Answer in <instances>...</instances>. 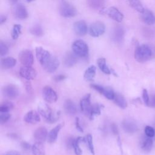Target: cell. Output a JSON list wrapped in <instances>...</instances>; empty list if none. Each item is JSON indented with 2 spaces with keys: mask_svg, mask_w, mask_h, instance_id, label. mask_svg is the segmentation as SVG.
Masks as SVG:
<instances>
[{
  "mask_svg": "<svg viewBox=\"0 0 155 155\" xmlns=\"http://www.w3.org/2000/svg\"><path fill=\"white\" fill-rule=\"evenodd\" d=\"M36 56L42 68L48 73H53L59 66V60L41 47L36 48Z\"/></svg>",
  "mask_w": 155,
  "mask_h": 155,
  "instance_id": "6da1fadb",
  "label": "cell"
},
{
  "mask_svg": "<svg viewBox=\"0 0 155 155\" xmlns=\"http://www.w3.org/2000/svg\"><path fill=\"white\" fill-rule=\"evenodd\" d=\"M154 54L152 48L147 44H142L136 47L134 51V58L139 62H145L151 59Z\"/></svg>",
  "mask_w": 155,
  "mask_h": 155,
  "instance_id": "7a4b0ae2",
  "label": "cell"
},
{
  "mask_svg": "<svg viewBox=\"0 0 155 155\" xmlns=\"http://www.w3.org/2000/svg\"><path fill=\"white\" fill-rule=\"evenodd\" d=\"M73 52L78 57L86 58L88 54V46L83 40L74 41L71 45Z\"/></svg>",
  "mask_w": 155,
  "mask_h": 155,
  "instance_id": "3957f363",
  "label": "cell"
},
{
  "mask_svg": "<svg viewBox=\"0 0 155 155\" xmlns=\"http://www.w3.org/2000/svg\"><path fill=\"white\" fill-rule=\"evenodd\" d=\"M59 12L64 18H71L74 16L77 11L75 7L67 0H61L59 6Z\"/></svg>",
  "mask_w": 155,
  "mask_h": 155,
  "instance_id": "277c9868",
  "label": "cell"
},
{
  "mask_svg": "<svg viewBox=\"0 0 155 155\" xmlns=\"http://www.w3.org/2000/svg\"><path fill=\"white\" fill-rule=\"evenodd\" d=\"M100 13L102 15H107L114 21L120 22L123 18V14L115 7H110L108 8H102L100 10Z\"/></svg>",
  "mask_w": 155,
  "mask_h": 155,
  "instance_id": "5b68a950",
  "label": "cell"
},
{
  "mask_svg": "<svg viewBox=\"0 0 155 155\" xmlns=\"http://www.w3.org/2000/svg\"><path fill=\"white\" fill-rule=\"evenodd\" d=\"M19 59L23 66H32L34 61L32 52L27 49L24 50L19 53Z\"/></svg>",
  "mask_w": 155,
  "mask_h": 155,
  "instance_id": "8992f818",
  "label": "cell"
},
{
  "mask_svg": "<svg viewBox=\"0 0 155 155\" xmlns=\"http://www.w3.org/2000/svg\"><path fill=\"white\" fill-rule=\"evenodd\" d=\"M91 87L104 95L108 100H113L115 93L112 88L110 87H103L98 84H91Z\"/></svg>",
  "mask_w": 155,
  "mask_h": 155,
  "instance_id": "52a82bcc",
  "label": "cell"
},
{
  "mask_svg": "<svg viewBox=\"0 0 155 155\" xmlns=\"http://www.w3.org/2000/svg\"><path fill=\"white\" fill-rule=\"evenodd\" d=\"M3 95L10 99L16 98L19 95V89L17 86L13 84H9L4 86L2 88Z\"/></svg>",
  "mask_w": 155,
  "mask_h": 155,
  "instance_id": "ba28073f",
  "label": "cell"
},
{
  "mask_svg": "<svg viewBox=\"0 0 155 155\" xmlns=\"http://www.w3.org/2000/svg\"><path fill=\"white\" fill-rule=\"evenodd\" d=\"M105 27L103 22L97 21L93 23L90 27V35L93 37H98L104 33Z\"/></svg>",
  "mask_w": 155,
  "mask_h": 155,
  "instance_id": "9c48e42d",
  "label": "cell"
},
{
  "mask_svg": "<svg viewBox=\"0 0 155 155\" xmlns=\"http://www.w3.org/2000/svg\"><path fill=\"white\" fill-rule=\"evenodd\" d=\"M42 96L44 99L48 103H54L58 99L56 93L50 86H45L43 88Z\"/></svg>",
  "mask_w": 155,
  "mask_h": 155,
  "instance_id": "30bf717a",
  "label": "cell"
},
{
  "mask_svg": "<svg viewBox=\"0 0 155 155\" xmlns=\"http://www.w3.org/2000/svg\"><path fill=\"white\" fill-rule=\"evenodd\" d=\"M21 77L27 80H32L36 76L37 73L31 66H22L19 70Z\"/></svg>",
  "mask_w": 155,
  "mask_h": 155,
  "instance_id": "8fae6325",
  "label": "cell"
},
{
  "mask_svg": "<svg viewBox=\"0 0 155 155\" xmlns=\"http://www.w3.org/2000/svg\"><path fill=\"white\" fill-rule=\"evenodd\" d=\"M91 95L90 94H85L80 101V107L82 113L87 116H89L93 104L91 103Z\"/></svg>",
  "mask_w": 155,
  "mask_h": 155,
  "instance_id": "7c38bea8",
  "label": "cell"
},
{
  "mask_svg": "<svg viewBox=\"0 0 155 155\" xmlns=\"http://www.w3.org/2000/svg\"><path fill=\"white\" fill-rule=\"evenodd\" d=\"M122 127L125 132L130 134L134 133L138 130L136 123L131 119H125L122 122Z\"/></svg>",
  "mask_w": 155,
  "mask_h": 155,
  "instance_id": "4fadbf2b",
  "label": "cell"
},
{
  "mask_svg": "<svg viewBox=\"0 0 155 155\" xmlns=\"http://www.w3.org/2000/svg\"><path fill=\"white\" fill-rule=\"evenodd\" d=\"M39 113L48 122L52 116L53 112L51 108L45 103H41L38 105Z\"/></svg>",
  "mask_w": 155,
  "mask_h": 155,
  "instance_id": "5bb4252c",
  "label": "cell"
},
{
  "mask_svg": "<svg viewBox=\"0 0 155 155\" xmlns=\"http://www.w3.org/2000/svg\"><path fill=\"white\" fill-rule=\"evenodd\" d=\"M40 116L39 113L35 110H30L28 111L24 116V120L31 124H36L40 121Z\"/></svg>",
  "mask_w": 155,
  "mask_h": 155,
  "instance_id": "9a60e30c",
  "label": "cell"
},
{
  "mask_svg": "<svg viewBox=\"0 0 155 155\" xmlns=\"http://www.w3.org/2000/svg\"><path fill=\"white\" fill-rule=\"evenodd\" d=\"M73 28L74 32L79 36H82L86 35L87 32V25L84 21H78L74 24Z\"/></svg>",
  "mask_w": 155,
  "mask_h": 155,
  "instance_id": "2e32d148",
  "label": "cell"
},
{
  "mask_svg": "<svg viewBox=\"0 0 155 155\" xmlns=\"http://www.w3.org/2000/svg\"><path fill=\"white\" fill-rule=\"evenodd\" d=\"M48 133L45 127H39L34 132V137L36 142L43 143L47 139Z\"/></svg>",
  "mask_w": 155,
  "mask_h": 155,
  "instance_id": "e0dca14e",
  "label": "cell"
},
{
  "mask_svg": "<svg viewBox=\"0 0 155 155\" xmlns=\"http://www.w3.org/2000/svg\"><path fill=\"white\" fill-rule=\"evenodd\" d=\"M14 15L15 17L19 19H25L28 17V12L24 5L18 4L14 8Z\"/></svg>",
  "mask_w": 155,
  "mask_h": 155,
  "instance_id": "ac0fdd59",
  "label": "cell"
},
{
  "mask_svg": "<svg viewBox=\"0 0 155 155\" xmlns=\"http://www.w3.org/2000/svg\"><path fill=\"white\" fill-rule=\"evenodd\" d=\"M153 139L151 137L148 136H143L140 142V146L142 150L145 153H149L151 151L153 148Z\"/></svg>",
  "mask_w": 155,
  "mask_h": 155,
  "instance_id": "d6986e66",
  "label": "cell"
},
{
  "mask_svg": "<svg viewBox=\"0 0 155 155\" xmlns=\"http://www.w3.org/2000/svg\"><path fill=\"white\" fill-rule=\"evenodd\" d=\"M63 126H64V123L59 124L49 131V133H48L47 139V141L49 143H53L56 141V140L57 139L59 132L60 131L61 129Z\"/></svg>",
  "mask_w": 155,
  "mask_h": 155,
  "instance_id": "ffe728a7",
  "label": "cell"
},
{
  "mask_svg": "<svg viewBox=\"0 0 155 155\" xmlns=\"http://www.w3.org/2000/svg\"><path fill=\"white\" fill-rule=\"evenodd\" d=\"M77 56L71 52H68L66 53L64 58V64L67 67H71L77 63Z\"/></svg>",
  "mask_w": 155,
  "mask_h": 155,
  "instance_id": "44dd1931",
  "label": "cell"
},
{
  "mask_svg": "<svg viewBox=\"0 0 155 155\" xmlns=\"http://www.w3.org/2000/svg\"><path fill=\"white\" fill-rule=\"evenodd\" d=\"M142 19L144 23L147 25H151L155 23V16L154 14L149 10H145L142 13Z\"/></svg>",
  "mask_w": 155,
  "mask_h": 155,
  "instance_id": "7402d4cb",
  "label": "cell"
},
{
  "mask_svg": "<svg viewBox=\"0 0 155 155\" xmlns=\"http://www.w3.org/2000/svg\"><path fill=\"white\" fill-rule=\"evenodd\" d=\"M64 108L65 111L68 114L74 115L77 113L76 105L71 99H67L64 102Z\"/></svg>",
  "mask_w": 155,
  "mask_h": 155,
  "instance_id": "603a6c76",
  "label": "cell"
},
{
  "mask_svg": "<svg viewBox=\"0 0 155 155\" xmlns=\"http://www.w3.org/2000/svg\"><path fill=\"white\" fill-rule=\"evenodd\" d=\"M125 31L123 28L121 27H117L114 28L113 33V39L117 43H120L124 39Z\"/></svg>",
  "mask_w": 155,
  "mask_h": 155,
  "instance_id": "cb8c5ba5",
  "label": "cell"
},
{
  "mask_svg": "<svg viewBox=\"0 0 155 155\" xmlns=\"http://www.w3.org/2000/svg\"><path fill=\"white\" fill-rule=\"evenodd\" d=\"M16 64V60L12 57H7L1 59V65L3 69H9L14 66Z\"/></svg>",
  "mask_w": 155,
  "mask_h": 155,
  "instance_id": "d4e9b609",
  "label": "cell"
},
{
  "mask_svg": "<svg viewBox=\"0 0 155 155\" xmlns=\"http://www.w3.org/2000/svg\"><path fill=\"white\" fill-rule=\"evenodd\" d=\"M31 149L33 155H45V149L42 143L36 142L31 146Z\"/></svg>",
  "mask_w": 155,
  "mask_h": 155,
  "instance_id": "484cf974",
  "label": "cell"
},
{
  "mask_svg": "<svg viewBox=\"0 0 155 155\" xmlns=\"http://www.w3.org/2000/svg\"><path fill=\"white\" fill-rule=\"evenodd\" d=\"M114 103L120 108L124 109L127 107V102L125 98L119 93H115L113 99Z\"/></svg>",
  "mask_w": 155,
  "mask_h": 155,
  "instance_id": "4316f807",
  "label": "cell"
},
{
  "mask_svg": "<svg viewBox=\"0 0 155 155\" xmlns=\"http://www.w3.org/2000/svg\"><path fill=\"white\" fill-rule=\"evenodd\" d=\"M96 68L94 65H91L85 71L84 77L86 81H93L95 77Z\"/></svg>",
  "mask_w": 155,
  "mask_h": 155,
  "instance_id": "83f0119b",
  "label": "cell"
},
{
  "mask_svg": "<svg viewBox=\"0 0 155 155\" xmlns=\"http://www.w3.org/2000/svg\"><path fill=\"white\" fill-rule=\"evenodd\" d=\"M97 64L99 68L103 73H104L105 74H111V70L108 68V67L107 65L106 60L105 58H99L97 61Z\"/></svg>",
  "mask_w": 155,
  "mask_h": 155,
  "instance_id": "f1b7e54d",
  "label": "cell"
},
{
  "mask_svg": "<svg viewBox=\"0 0 155 155\" xmlns=\"http://www.w3.org/2000/svg\"><path fill=\"white\" fill-rule=\"evenodd\" d=\"M82 142H85V137H77L76 139H74L73 148L76 155H81L82 153V151L80 147V143Z\"/></svg>",
  "mask_w": 155,
  "mask_h": 155,
  "instance_id": "f546056e",
  "label": "cell"
},
{
  "mask_svg": "<svg viewBox=\"0 0 155 155\" xmlns=\"http://www.w3.org/2000/svg\"><path fill=\"white\" fill-rule=\"evenodd\" d=\"M102 107H103L102 105L98 104H93L91 111H90L89 116H88L89 118L90 119H93L94 117V116L99 115L101 114V109H102Z\"/></svg>",
  "mask_w": 155,
  "mask_h": 155,
  "instance_id": "4dcf8cb0",
  "label": "cell"
},
{
  "mask_svg": "<svg viewBox=\"0 0 155 155\" xmlns=\"http://www.w3.org/2000/svg\"><path fill=\"white\" fill-rule=\"evenodd\" d=\"M87 4L90 7L93 9H99L102 8L104 4V0H88Z\"/></svg>",
  "mask_w": 155,
  "mask_h": 155,
  "instance_id": "1f68e13d",
  "label": "cell"
},
{
  "mask_svg": "<svg viewBox=\"0 0 155 155\" xmlns=\"http://www.w3.org/2000/svg\"><path fill=\"white\" fill-rule=\"evenodd\" d=\"M130 5L136 11L142 13L145 10L142 4L139 0H128Z\"/></svg>",
  "mask_w": 155,
  "mask_h": 155,
  "instance_id": "d6a6232c",
  "label": "cell"
},
{
  "mask_svg": "<svg viewBox=\"0 0 155 155\" xmlns=\"http://www.w3.org/2000/svg\"><path fill=\"white\" fill-rule=\"evenodd\" d=\"M85 142L87 143L90 153L93 155H94V148L93 145V137L90 134H88L86 135V136L85 137Z\"/></svg>",
  "mask_w": 155,
  "mask_h": 155,
  "instance_id": "836d02e7",
  "label": "cell"
},
{
  "mask_svg": "<svg viewBox=\"0 0 155 155\" xmlns=\"http://www.w3.org/2000/svg\"><path fill=\"white\" fill-rule=\"evenodd\" d=\"M30 33L36 36H41L44 35V31L42 27L40 25H33L30 29Z\"/></svg>",
  "mask_w": 155,
  "mask_h": 155,
  "instance_id": "e575fe53",
  "label": "cell"
},
{
  "mask_svg": "<svg viewBox=\"0 0 155 155\" xmlns=\"http://www.w3.org/2000/svg\"><path fill=\"white\" fill-rule=\"evenodd\" d=\"M13 108V104L10 101H4L0 106V112H9Z\"/></svg>",
  "mask_w": 155,
  "mask_h": 155,
  "instance_id": "d590c367",
  "label": "cell"
},
{
  "mask_svg": "<svg viewBox=\"0 0 155 155\" xmlns=\"http://www.w3.org/2000/svg\"><path fill=\"white\" fill-rule=\"evenodd\" d=\"M21 33V25L19 24H15L13 26L12 30V37L13 39L18 38L19 36Z\"/></svg>",
  "mask_w": 155,
  "mask_h": 155,
  "instance_id": "8d00e7d4",
  "label": "cell"
},
{
  "mask_svg": "<svg viewBox=\"0 0 155 155\" xmlns=\"http://www.w3.org/2000/svg\"><path fill=\"white\" fill-rule=\"evenodd\" d=\"M11 117V114L8 112H1L0 122L1 124L6 123Z\"/></svg>",
  "mask_w": 155,
  "mask_h": 155,
  "instance_id": "74e56055",
  "label": "cell"
},
{
  "mask_svg": "<svg viewBox=\"0 0 155 155\" xmlns=\"http://www.w3.org/2000/svg\"><path fill=\"white\" fill-rule=\"evenodd\" d=\"M145 135L150 137H153L155 135V130L151 126H146L145 128Z\"/></svg>",
  "mask_w": 155,
  "mask_h": 155,
  "instance_id": "f35d334b",
  "label": "cell"
},
{
  "mask_svg": "<svg viewBox=\"0 0 155 155\" xmlns=\"http://www.w3.org/2000/svg\"><path fill=\"white\" fill-rule=\"evenodd\" d=\"M8 52V48L5 44L2 42H0V54L3 56L7 54Z\"/></svg>",
  "mask_w": 155,
  "mask_h": 155,
  "instance_id": "ab89813d",
  "label": "cell"
},
{
  "mask_svg": "<svg viewBox=\"0 0 155 155\" xmlns=\"http://www.w3.org/2000/svg\"><path fill=\"white\" fill-rule=\"evenodd\" d=\"M142 98L143 100V102L145 103V104L147 106H148L149 105V102H150V97L148 96V91L146 89H143V91H142Z\"/></svg>",
  "mask_w": 155,
  "mask_h": 155,
  "instance_id": "60d3db41",
  "label": "cell"
},
{
  "mask_svg": "<svg viewBox=\"0 0 155 155\" xmlns=\"http://www.w3.org/2000/svg\"><path fill=\"white\" fill-rule=\"evenodd\" d=\"M74 139H73V137H68V139H67V145L68 148H73V142H74Z\"/></svg>",
  "mask_w": 155,
  "mask_h": 155,
  "instance_id": "b9f144b4",
  "label": "cell"
},
{
  "mask_svg": "<svg viewBox=\"0 0 155 155\" xmlns=\"http://www.w3.org/2000/svg\"><path fill=\"white\" fill-rule=\"evenodd\" d=\"M66 78V76L64 74H59L57 75L56 76H54V80L56 82H59V81H62L63 80H64Z\"/></svg>",
  "mask_w": 155,
  "mask_h": 155,
  "instance_id": "7bdbcfd3",
  "label": "cell"
},
{
  "mask_svg": "<svg viewBox=\"0 0 155 155\" xmlns=\"http://www.w3.org/2000/svg\"><path fill=\"white\" fill-rule=\"evenodd\" d=\"M76 128L78 131H79L80 132H83L84 131V130L83 128H82V127L80 125V122H79V119L78 117H76Z\"/></svg>",
  "mask_w": 155,
  "mask_h": 155,
  "instance_id": "ee69618b",
  "label": "cell"
},
{
  "mask_svg": "<svg viewBox=\"0 0 155 155\" xmlns=\"http://www.w3.org/2000/svg\"><path fill=\"white\" fill-rule=\"evenodd\" d=\"M21 147L24 150H29L30 148H31V147H30V145L28 142H25V141L22 142Z\"/></svg>",
  "mask_w": 155,
  "mask_h": 155,
  "instance_id": "f6af8a7d",
  "label": "cell"
},
{
  "mask_svg": "<svg viewBox=\"0 0 155 155\" xmlns=\"http://www.w3.org/2000/svg\"><path fill=\"white\" fill-rule=\"evenodd\" d=\"M25 88H26V90L27 91V92H28V93H30L32 91V87H31V85L30 83L28 81L25 82Z\"/></svg>",
  "mask_w": 155,
  "mask_h": 155,
  "instance_id": "bcb514c9",
  "label": "cell"
},
{
  "mask_svg": "<svg viewBox=\"0 0 155 155\" xmlns=\"http://www.w3.org/2000/svg\"><path fill=\"white\" fill-rule=\"evenodd\" d=\"M111 130H112L113 133L114 134H118L119 131H118L117 127V125L116 124H112V125H111Z\"/></svg>",
  "mask_w": 155,
  "mask_h": 155,
  "instance_id": "7dc6e473",
  "label": "cell"
},
{
  "mask_svg": "<svg viewBox=\"0 0 155 155\" xmlns=\"http://www.w3.org/2000/svg\"><path fill=\"white\" fill-rule=\"evenodd\" d=\"M5 155H21V154L16 150H11L8 151Z\"/></svg>",
  "mask_w": 155,
  "mask_h": 155,
  "instance_id": "c3c4849f",
  "label": "cell"
},
{
  "mask_svg": "<svg viewBox=\"0 0 155 155\" xmlns=\"http://www.w3.org/2000/svg\"><path fill=\"white\" fill-rule=\"evenodd\" d=\"M148 106L151 107H155V97H154L151 100H150Z\"/></svg>",
  "mask_w": 155,
  "mask_h": 155,
  "instance_id": "681fc988",
  "label": "cell"
},
{
  "mask_svg": "<svg viewBox=\"0 0 155 155\" xmlns=\"http://www.w3.org/2000/svg\"><path fill=\"white\" fill-rule=\"evenodd\" d=\"M7 20V17L4 15H1L0 17V24H2L4 22H5Z\"/></svg>",
  "mask_w": 155,
  "mask_h": 155,
  "instance_id": "f907efd6",
  "label": "cell"
},
{
  "mask_svg": "<svg viewBox=\"0 0 155 155\" xmlns=\"http://www.w3.org/2000/svg\"><path fill=\"white\" fill-rule=\"evenodd\" d=\"M18 0H8V2H10V4H11L12 5H14L15 4Z\"/></svg>",
  "mask_w": 155,
  "mask_h": 155,
  "instance_id": "816d5d0a",
  "label": "cell"
},
{
  "mask_svg": "<svg viewBox=\"0 0 155 155\" xmlns=\"http://www.w3.org/2000/svg\"><path fill=\"white\" fill-rule=\"evenodd\" d=\"M35 1V0H27V1L28 2H32V1Z\"/></svg>",
  "mask_w": 155,
  "mask_h": 155,
  "instance_id": "f5cc1de1",
  "label": "cell"
}]
</instances>
